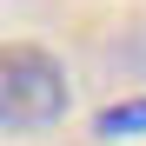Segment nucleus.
<instances>
[{
  "label": "nucleus",
  "instance_id": "1",
  "mask_svg": "<svg viewBox=\"0 0 146 146\" xmlns=\"http://www.w3.org/2000/svg\"><path fill=\"white\" fill-rule=\"evenodd\" d=\"M66 66L33 40L0 46V126L7 133H46L53 119H66Z\"/></svg>",
  "mask_w": 146,
  "mask_h": 146
},
{
  "label": "nucleus",
  "instance_id": "2",
  "mask_svg": "<svg viewBox=\"0 0 146 146\" xmlns=\"http://www.w3.org/2000/svg\"><path fill=\"white\" fill-rule=\"evenodd\" d=\"M93 133H100V139H119V133H146V100H119V106H106L100 119H93Z\"/></svg>",
  "mask_w": 146,
  "mask_h": 146
}]
</instances>
